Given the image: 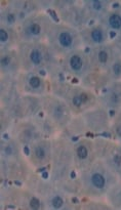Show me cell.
<instances>
[{
	"label": "cell",
	"mask_w": 121,
	"mask_h": 210,
	"mask_svg": "<svg viewBox=\"0 0 121 210\" xmlns=\"http://www.w3.org/2000/svg\"><path fill=\"white\" fill-rule=\"evenodd\" d=\"M59 40H60V43L62 44L64 47H68L72 44V37L70 36V34H68L67 32H63L60 34V37H59Z\"/></svg>",
	"instance_id": "6da1fadb"
},
{
	"label": "cell",
	"mask_w": 121,
	"mask_h": 210,
	"mask_svg": "<svg viewBox=\"0 0 121 210\" xmlns=\"http://www.w3.org/2000/svg\"><path fill=\"white\" fill-rule=\"evenodd\" d=\"M91 180H92L93 186L99 189H102L105 186V178H104V176L100 173H94L91 177Z\"/></svg>",
	"instance_id": "7a4b0ae2"
},
{
	"label": "cell",
	"mask_w": 121,
	"mask_h": 210,
	"mask_svg": "<svg viewBox=\"0 0 121 210\" xmlns=\"http://www.w3.org/2000/svg\"><path fill=\"white\" fill-rule=\"evenodd\" d=\"M70 66H71V68L75 71H78L81 69V67H82V61H81V58L78 56V55H74L71 57V60H70Z\"/></svg>",
	"instance_id": "3957f363"
},
{
	"label": "cell",
	"mask_w": 121,
	"mask_h": 210,
	"mask_svg": "<svg viewBox=\"0 0 121 210\" xmlns=\"http://www.w3.org/2000/svg\"><path fill=\"white\" fill-rule=\"evenodd\" d=\"M109 24L113 29H119L121 27V18L117 14H113L110 16Z\"/></svg>",
	"instance_id": "277c9868"
},
{
	"label": "cell",
	"mask_w": 121,
	"mask_h": 210,
	"mask_svg": "<svg viewBox=\"0 0 121 210\" xmlns=\"http://www.w3.org/2000/svg\"><path fill=\"white\" fill-rule=\"evenodd\" d=\"M31 61L34 63V64H40L41 62V54L38 50H33L31 52Z\"/></svg>",
	"instance_id": "5b68a950"
},
{
	"label": "cell",
	"mask_w": 121,
	"mask_h": 210,
	"mask_svg": "<svg viewBox=\"0 0 121 210\" xmlns=\"http://www.w3.org/2000/svg\"><path fill=\"white\" fill-rule=\"evenodd\" d=\"M91 38L96 42H101L103 40V34L100 30H93L91 32Z\"/></svg>",
	"instance_id": "8992f818"
},
{
	"label": "cell",
	"mask_w": 121,
	"mask_h": 210,
	"mask_svg": "<svg viewBox=\"0 0 121 210\" xmlns=\"http://www.w3.org/2000/svg\"><path fill=\"white\" fill-rule=\"evenodd\" d=\"M77 154H78L79 158L84 159V158L87 157V149L83 146H81V147L78 148V150H77Z\"/></svg>",
	"instance_id": "52a82bcc"
},
{
	"label": "cell",
	"mask_w": 121,
	"mask_h": 210,
	"mask_svg": "<svg viewBox=\"0 0 121 210\" xmlns=\"http://www.w3.org/2000/svg\"><path fill=\"white\" fill-rule=\"evenodd\" d=\"M62 205H63V199L60 197H59V196L55 197L54 200H53V206L55 208H60Z\"/></svg>",
	"instance_id": "ba28073f"
},
{
	"label": "cell",
	"mask_w": 121,
	"mask_h": 210,
	"mask_svg": "<svg viewBox=\"0 0 121 210\" xmlns=\"http://www.w3.org/2000/svg\"><path fill=\"white\" fill-rule=\"evenodd\" d=\"M35 155H36V157L39 158V159H43V158H44L45 152H44V150H43V148H41V147L36 148V150H35Z\"/></svg>",
	"instance_id": "9c48e42d"
},
{
	"label": "cell",
	"mask_w": 121,
	"mask_h": 210,
	"mask_svg": "<svg viewBox=\"0 0 121 210\" xmlns=\"http://www.w3.org/2000/svg\"><path fill=\"white\" fill-rule=\"evenodd\" d=\"M30 85H31L32 87H34V88L39 87V85H40V80H39V78H37V77H32V78L30 79Z\"/></svg>",
	"instance_id": "30bf717a"
},
{
	"label": "cell",
	"mask_w": 121,
	"mask_h": 210,
	"mask_svg": "<svg viewBox=\"0 0 121 210\" xmlns=\"http://www.w3.org/2000/svg\"><path fill=\"white\" fill-rule=\"evenodd\" d=\"M30 206H31V208H33V209H38L39 206H40L39 200L36 199V198H32L31 201H30Z\"/></svg>",
	"instance_id": "8fae6325"
},
{
	"label": "cell",
	"mask_w": 121,
	"mask_h": 210,
	"mask_svg": "<svg viewBox=\"0 0 121 210\" xmlns=\"http://www.w3.org/2000/svg\"><path fill=\"white\" fill-rule=\"evenodd\" d=\"M99 60L101 63H106L108 60V54L106 51H101L99 53Z\"/></svg>",
	"instance_id": "7c38bea8"
},
{
	"label": "cell",
	"mask_w": 121,
	"mask_h": 210,
	"mask_svg": "<svg viewBox=\"0 0 121 210\" xmlns=\"http://www.w3.org/2000/svg\"><path fill=\"white\" fill-rule=\"evenodd\" d=\"M30 30H31V32L33 33V34H39L40 33V26L39 25H37V24H33L32 26H31V28H30Z\"/></svg>",
	"instance_id": "4fadbf2b"
},
{
	"label": "cell",
	"mask_w": 121,
	"mask_h": 210,
	"mask_svg": "<svg viewBox=\"0 0 121 210\" xmlns=\"http://www.w3.org/2000/svg\"><path fill=\"white\" fill-rule=\"evenodd\" d=\"M7 39H8V35H7L6 31L0 30V40H1L2 42H5Z\"/></svg>",
	"instance_id": "5bb4252c"
},
{
	"label": "cell",
	"mask_w": 121,
	"mask_h": 210,
	"mask_svg": "<svg viewBox=\"0 0 121 210\" xmlns=\"http://www.w3.org/2000/svg\"><path fill=\"white\" fill-rule=\"evenodd\" d=\"M73 104L76 106V107H80L81 104H82V99L80 96H75L73 98Z\"/></svg>",
	"instance_id": "9a60e30c"
},
{
	"label": "cell",
	"mask_w": 121,
	"mask_h": 210,
	"mask_svg": "<svg viewBox=\"0 0 121 210\" xmlns=\"http://www.w3.org/2000/svg\"><path fill=\"white\" fill-rule=\"evenodd\" d=\"M113 71H114V73H115L116 75L121 74V65H120V64H115V65L113 66Z\"/></svg>",
	"instance_id": "2e32d148"
},
{
	"label": "cell",
	"mask_w": 121,
	"mask_h": 210,
	"mask_svg": "<svg viewBox=\"0 0 121 210\" xmlns=\"http://www.w3.org/2000/svg\"><path fill=\"white\" fill-rule=\"evenodd\" d=\"M92 4H93V8H94V9H97V10L101 9L102 4H101V2H100V1H93V2H92Z\"/></svg>",
	"instance_id": "e0dca14e"
},
{
	"label": "cell",
	"mask_w": 121,
	"mask_h": 210,
	"mask_svg": "<svg viewBox=\"0 0 121 210\" xmlns=\"http://www.w3.org/2000/svg\"><path fill=\"white\" fill-rule=\"evenodd\" d=\"M9 62H10L9 57H8V56H4V57L2 58V61H1V64H2L3 66H7V65H9Z\"/></svg>",
	"instance_id": "ac0fdd59"
},
{
	"label": "cell",
	"mask_w": 121,
	"mask_h": 210,
	"mask_svg": "<svg viewBox=\"0 0 121 210\" xmlns=\"http://www.w3.org/2000/svg\"><path fill=\"white\" fill-rule=\"evenodd\" d=\"M14 21H15V18H14V15H13L12 13H9V14L7 15V22H8V23L11 24V23H13Z\"/></svg>",
	"instance_id": "d6986e66"
},
{
	"label": "cell",
	"mask_w": 121,
	"mask_h": 210,
	"mask_svg": "<svg viewBox=\"0 0 121 210\" xmlns=\"http://www.w3.org/2000/svg\"><path fill=\"white\" fill-rule=\"evenodd\" d=\"M114 162L117 165H120L121 164V156L120 155H115L114 156Z\"/></svg>",
	"instance_id": "ffe728a7"
},
{
	"label": "cell",
	"mask_w": 121,
	"mask_h": 210,
	"mask_svg": "<svg viewBox=\"0 0 121 210\" xmlns=\"http://www.w3.org/2000/svg\"><path fill=\"white\" fill-rule=\"evenodd\" d=\"M55 114H57V116H60L63 114V110H62V108H60V106L56 108V110H55Z\"/></svg>",
	"instance_id": "44dd1931"
},
{
	"label": "cell",
	"mask_w": 121,
	"mask_h": 210,
	"mask_svg": "<svg viewBox=\"0 0 121 210\" xmlns=\"http://www.w3.org/2000/svg\"><path fill=\"white\" fill-rule=\"evenodd\" d=\"M5 153H6L7 155H11V153H12L11 148H10V147H6V149H5Z\"/></svg>",
	"instance_id": "7402d4cb"
},
{
	"label": "cell",
	"mask_w": 121,
	"mask_h": 210,
	"mask_svg": "<svg viewBox=\"0 0 121 210\" xmlns=\"http://www.w3.org/2000/svg\"><path fill=\"white\" fill-rule=\"evenodd\" d=\"M80 97L82 99V102H86V100H87V96H86V94H81Z\"/></svg>",
	"instance_id": "603a6c76"
},
{
	"label": "cell",
	"mask_w": 121,
	"mask_h": 210,
	"mask_svg": "<svg viewBox=\"0 0 121 210\" xmlns=\"http://www.w3.org/2000/svg\"><path fill=\"white\" fill-rule=\"evenodd\" d=\"M42 177H43V178H47V177H48V173H47V172H43Z\"/></svg>",
	"instance_id": "cb8c5ba5"
},
{
	"label": "cell",
	"mask_w": 121,
	"mask_h": 210,
	"mask_svg": "<svg viewBox=\"0 0 121 210\" xmlns=\"http://www.w3.org/2000/svg\"><path fill=\"white\" fill-rule=\"evenodd\" d=\"M25 153H26V155H29V149L27 148V147H25Z\"/></svg>",
	"instance_id": "d4e9b609"
},
{
	"label": "cell",
	"mask_w": 121,
	"mask_h": 210,
	"mask_svg": "<svg viewBox=\"0 0 121 210\" xmlns=\"http://www.w3.org/2000/svg\"><path fill=\"white\" fill-rule=\"evenodd\" d=\"M115 35H116V34H115V33H114V32H112V33H111V34H110V36H111V37H115Z\"/></svg>",
	"instance_id": "484cf974"
},
{
	"label": "cell",
	"mask_w": 121,
	"mask_h": 210,
	"mask_svg": "<svg viewBox=\"0 0 121 210\" xmlns=\"http://www.w3.org/2000/svg\"><path fill=\"white\" fill-rule=\"evenodd\" d=\"M71 177H72V178H74V177H75V172H74V171L71 173Z\"/></svg>",
	"instance_id": "4316f807"
},
{
	"label": "cell",
	"mask_w": 121,
	"mask_h": 210,
	"mask_svg": "<svg viewBox=\"0 0 121 210\" xmlns=\"http://www.w3.org/2000/svg\"><path fill=\"white\" fill-rule=\"evenodd\" d=\"M117 130H118V131H117V132H118V134H119V135H121V128H118Z\"/></svg>",
	"instance_id": "83f0119b"
},
{
	"label": "cell",
	"mask_w": 121,
	"mask_h": 210,
	"mask_svg": "<svg viewBox=\"0 0 121 210\" xmlns=\"http://www.w3.org/2000/svg\"><path fill=\"white\" fill-rule=\"evenodd\" d=\"M118 6H119V5H118V3H115V4L113 5V7H114V8H117Z\"/></svg>",
	"instance_id": "f1b7e54d"
},
{
	"label": "cell",
	"mask_w": 121,
	"mask_h": 210,
	"mask_svg": "<svg viewBox=\"0 0 121 210\" xmlns=\"http://www.w3.org/2000/svg\"><path fill=\"white\" fill-rule=\"evenodd\" d=\"M3 137H4L5 139H7V138H8V135H7V134H4V135H3Z\"/></svg>",
	"instance_id": "f546056e"
},
{
	"label": "cell",
	"mask_w": 121,
	"mask_h": 210,
	"mask_svg": "<svg viewBox=\"0 0 121 210\" xmlns=\"http://www.w3.org/2000/svg\"><path fill=\"white\" fill-rule=\"evenodd\" d=\"M110 115L113 116V115H114V111H111V112H110Z\"/></svg>",
	"instance_id": "4dcf8cb0"
},
{
	"label": "cell",
	"mask_w": 121,
	"mask_h": 210,
	"mask_svg": "<svg viewBox=\"0 0 121 210\" xmlns=\"http://www.w3.org/2000/svg\"><path fill=\"white\" fill-rule=\"evenodd\" d=\"M40 73H41V75H44V74H45V72H44V71H41Z\"/></svg>",
	"instance_id": "1f68e13d"
}]
</instances>
